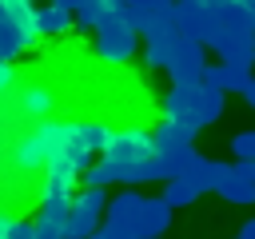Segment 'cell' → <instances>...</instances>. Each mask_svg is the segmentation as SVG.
Returning <instances> with one entry per match:
<instances>
[{
	"label": "cell",
	"mask_w": 255,
	"mask_h": 239,
	"mask_svg": "<svg viewBox=\"0 0 255 239\" xmlns=\"http://www.w3.org/2000/svg\"><path fill=\"white\" fill-rule=\"evenodd\" d=\"M88 187H143V183H159L167 179V163L155 151V139L147 127H120L108 135L100 163H92L80 175Z\"/></svg>",
	"instance_id": "cell-1"
},
{
	"label": "cell",
	"mask_w": 255,
	"mask_h": 239,
	"mask_svg": "<svg viewBox=\"0 0 255 239\" xmlns=\"http://www.w3.org/2000/svg\"><path fill=\"white\" fill-rule=\"evenodd\" d=\"M96 151L84 143L80 135V120H32V131L16 143L12 151V167L20 175H36L52 163H72L80 175L92 167Z\"/></svg>",
	"instance_id": "cell-2"
},
{
	"label": "cell",
	"mask_w": 255,
	"mask_h": 239,
	"mask_svg": "<svg viewBox=\"0 0 255 239\" xmlns=\"http://www.w3.org/2000/svg\"><path fill=\"white\" fill-rule=\"evenodd\" d=\"M227 92L223 88H207L203 80H191V84H171L167 88V96L159 100V112L167 116V120H179V123H187V127H207V123H215L219 116H223V100Z\"/></svg>",
	"instance_id": "cell-3"
},
{
	"label": "cell",
	"mask_w": 255,
	"mask_h": 239,
	"mask_svg": "<svg viewBox=\"0 0 255 239\" xmlns=\"http://www.w3.org/2000/svg\"><path fill=\"white\" fill-rule=\"evenodd\" d=\"M92 40H96V60L108 64V68H120L139 52V28L128 16H116V20L100 24L92 32Z\"/></svg>",
	"instance_id": "cell-4"
},
{
	"label": "cell",
	"mask_w": 255,
	"mask_h": 239,
	"mask_svg": "<svg viewBox=\"0 0 255 239\" xmlns=\"http://www.w3.org/2000/svg\"><path fill=\"white\" fill-rule=\"evenodd\" d=\"M171 16H175L179 36H183V40H195V44H203V48H211V40H215L219 28H223V16H219L215 8H207V4H199V0H175V4H171Z\"/></svg>",
	"instance_id": "cell-5"
},
{
	"label": "cell",
	"mask_w": 255,
	"mask_h": 239,
	"mask_svg": "<svg viewBox=\"0 0 255 239\" xmlns=\"http://www.w3.org/2000/svg\"><path fill=\"white\" fill-rule=\"evenodd\" d=\"M104 211H108V187H88L80 195H72V207H68V223H64V239H84L92 235L100 223H104Z\"/></svg>",
	"instance_id": "cell-6"
},
{
	"label": "cell",
	"mask_w": 255,
	"mask_h": 239,
	"mask_svg": "<svg viewBox=\"0 0 255 239\" xmlns=\"http://www.w3.org/2000/svg\"><path fill=\"white\" fill-rule=\"evenodd\" d=\"M203 64H207V48L195 44V40H179V48H175V56L163 72L171 76V84H191V80L203 76Z\"/></svg>",
	"instance_id": "cell-7"
},
{
	"label": "cell",
	"mask_w": 255,
	"mask_h": 239,
	"mask_svg": "<svg viewBox=\"0 0 255 239\" xmlns=\"http://www.w3.org/2000/svg\"><path fill=\"white\" fill-rule=\"evenodd\" d=\"M131 227H135L139 239H159V235L171 227V207H167V199H163V195H143L139 215H135Z\"/></svg>",
	"instance_id": "cell-8"
},
{
	"label": "cell",
	"mask_w": 255,
	"mask_h": 239,
	"mask_svg": "<svg viewBox=\"0 0 255 239\" xmlns=\"http://www.w3.org/2000/svg\"><path fill=\"white\" fill-rule=\"evenodd\" d=\"M68 207H72V199H40V211L32 215V223H36V239H64Z\"/></svg>",
	"instance_id": "cell-9"
},
{
	"label": "cell",
	"mask_w": 255,
	"mask_h": 239,
	"mask_svg": "<svg viewBox=\"0 0 255 239\" xmlns=\"http://www.w3.org/2000/svg\"><path fill=\"white\" fill-rule=\"evenodd\" d=\"M116 16H128V4L124 0H84L80 8H76V28L80 32H96L100 24H108V20H116ZM131 20V16H128Z\"/></svg>",
	"instance_id": "cell-10"
},
{
	"label": "cell",
	"mask_w": 255,
	"mask_h": 239,
	"mask_svg": "<svg viewBox=\"0 0 255 239\" xmlns=\"http://www.w3.org/2000/svg\"><path fill=\"white\" fill-rule=\"evenodd\" d=\"M36 28H40V36H48V40L68 36V32L76 28V12L64 8V4H56V0H44V4H36Z\"/></svg>",
	"instance_id": "cell-11"
},
{
	"label": "cell",
	"mask_w": 255,
	"mask_h": 239,
	"mask_svg": "<svg viewBox=\"0 0 255 239\" xmlns=\"http://www.w3.org/2000/svg\"><path fill=\"white\" fill-rule=\"evenodd\" d=\"M36 40H40L36 32H28L24 24H16V20L0 8V60H16V56H24Z\"/></svg>",
	"instance_id": "cell-12"
},
{
	"label": "cell",
	"mask_w": 255,
	"mask_h": 239,
	"mask_svg": "<svg viewBox=\"0 0 255 239\" xmlns=\"http://www.w3.org/2000/svg\"><path fill=\"white\" fill-rule=\"evenodd\" d=\"M80 183V171L72 163H52L44 167V183H40V199H72Z\"/></svg>",
	"instance_id": "cell-13"
},
{
	"label": "cell",
	"mask_w": 255,
	"mask_h": 239,
	"mask_svg": "<svg viewBox=\"0 0 255 239\" xmlns=\"http://www.w3.org/2000/svg\"><path fill=\"white\" fill-rule=\"evenodd\" d=\"M227 203H235V207H251L255 203V179L247 175V171H239V167H227V175L219 179V187H215Z\"/></svg>",
	"instance_id": "cell-14"
},
{
	"label": "cell",
	"mask_w": 255,
	"mask_h": 239,
	"mask_svg": "<svg viewBox=\"0 0 255 239\" xmlns=\"http://www.w3.org/2000/svg\"><path fill=\"white\" fill-rule=\"evenodd\" d=\"M151 139H155V151L163 155V151H175V147H183V143H195V127L163 116V120L151 127Z\"/></svg>",
	"instance_id": "cell-15"
},
{
	"label": "cell",
	"mask_w": 255,
	"mask_h": 239,
	"mask_svg": "<svg viewBox=\"0 0 255 239\" xmlns=\"http://www.w3.org/2000/svg\"><path fill=\"white\" fill-rule=\"evenodd\" d=\"M52 108H56V92H52L48 84H28V88H20V112H24L28 120H48Z\"/></svg>",
	"instance_id": "cell-16"
},
{
	"label": "cell",
	"mask_w": 255,
	"mask_h": 239,
	"mask_svg": "<svg viewBox=\"0 0 255 239\" xmlns=\"http://www.w3.org/2000/svg\"><path fill=\"white\" fill-rule=\"evenodd\" d=\"M139 203H143L139 187H124V191L108 195V211H104V219H124V223H135V215H139Z\"/></svg>",
	"instance_id": "cell-17"
},
{
	"label": "cell",
	"mask_w": 255,
	"mask_h": 239,
	"mask_svg": "<svg viewBox=\"0 0 255 239\" xmlns=\"http://www.w3.org/2000/svg\"><path fill=\"white\" fill-rule=\"evenodd\" d=\"M223 175H227V163H219V159H207V155H199V159L187 167V179H191L199 191H215Z\"/></svg>",
	"instance_id": "cell-18"
},
{
	"label": "cell",
	"mask_w": 255,
	"mask_h": 239,
	"mask_svg": "<svg viewBox=\"0 0 255 239\" xmlns=\"http://www.w3.org/2000/svg\"><path fill=\"white\" fill-rule=\"evenodd\" d=\"M199 195H203V191H199V187H195L187 175H171V179H163V199H167V207H171V211L191 207Z\"/></svg>",
	"instance_id": "cell-19"
},
{
	"label": "cell",
	"mask_w": 255,
	"mask_h": 239,
	"mask_svg": "<svg viewBox=\"0 0 255 239\" xmlns=\"http://www.w3.org/2000/svg\"><path fill=\"white\" fill-rule=\"evenodd\" d=\"M124 4H128V16H131V24H135V28H143L151 16L167 12L175 0H124Z\"/></svg>",
	"instance_id": "cell-20"
},
{
	"label": "cell",
	"mask_w": 255,
	"mask_h": 239,
	"mask_svg": "<svg viewBox=\"0 0 255 239\" xmlns=\"http://www.w3.org/2000/svg\"><path fill=\"white\" fill-rule=\"evenodd\" d=\"M199 159V151H195V143H183V147H175V151H163V163H167V179L171 175H187V167Z\"/></svg>",
	"instance_id": "cell-21"
},
{
	"label": "cell",
	"mask_w": 255,
	"mask_h": 239,
	"mask_svg": "<svg viewBox=\"0 0 255 239\" xmlns=\"http://www.w3.org/2000/svg\"><path fill=\"white\" fill-rule=\"evenodd\" d=\"M251 84V64H227L223 60V92H239Z\"/></svg>",
	"instance_id": "cell-22"
},
{
	"label": "cell",
	"mask_w": 255,
	"mask_h": 239,
	"mask_svg": "<svg viewBox=\"0 0 255 239\" xmlns=\"http://www.w3.org/2000/svg\"><path fill=\"white\" fill-rule=\"evenodd\" d=\"M80 135H84V143L100 155V151H104V143H108V135H112V127H108V123H100V120H84V123H80Z\"/></svg>",
	"instance_id": "cell-23"
},
{
	"label": "cell",
	"mask_w": 255,
	"mask_h": 239,
	"mask_svg": "<svg viewBox=\"0 0 255 239\" xmlns=\"http://www.w3.org/2000/svg\"><path fill=\"white\" fill-rule=\"evenodd\" d=\"M231 155L235 159H255V127H247L231 139Z\"/></svg>",
	"instance_id": "cell-24"
},
{
	"label": "cell",
	"mask_w": 255,
	"mask_h": 239,
	"mask_svg": "<svg viewBox=\"0 0 255 239\" xmlns=\"http://www.w3.org/2000/svg\"><path fill=\"white\" fill-rule=\"evenodd\" d=\"M100 235H104V239H139L135 227L124 223V219H104V223H100Z\"/></svg>",
	"instance_id": "cell-25"
},
{
	"label": "cell",
	"mask_w": 255,
	"mask_h": 239,
	"mask_svg": "<svg viewBox=\"0 0 255 239\" xmlns=\"http://www.w3.org/2000/svg\"><path fill=\"white\" fill-rule=\"evenodd\" d=\"M12 88H16V68H12V60H0V96Z\"/></svg>",
	"instance_id": "cell-26"
},
{
	"label": "cell",
	"mask_w": 255,
	"mask_h": 239,
	"mask_svg": "<svg viewBox=\"0 0 255 239\" xmlns=\"http://www.w3.org/2000/svg\"><path fill=\"white\" fill-rule=\"evenodd\" d=\"M12 239H36V223H32V219H16Z\"/></svg>",
	"instance_id": "cell-27"
},
{
	"label": "cell",
	"mask_w": 255,
	"mask_h": 239,
	"mask_svg": "<svg viewBox=\"0 0 255 239\" xmlns=\"http://www.w3.org/2000/svg\"><path fill=\"white\" fill-rule=\"evenodd\" d=\"M199 4H207V8H215L219 16H227V12L235 8V0H199Z\"/></svg>",
	"instance_id": "cell-28"
},
{
	"label": "cell",
	"mask_w": 255,
	"mask_h": 239,
	"mask_svg": "<svg viewBox=\"0 0 255 239\" xmlns=\"http://www.w3.org/2000/svg\"><path fill=\"white\" fill-rule=\"evenodd\" d=\"M12 227H16V219L8 211H0V239H12Z\"/></svg>",
	"instance_id": "cell-29"
},
{
	"label": "cell",
	"mask_w": 255,
	"mask_h": 239,
	"mask_svg": "<svg viewBox=\"0 0 255 239\" xmlns=\"http://www.w3.org/2000/svg\"><path fill=\"white\" fill-rule=\"evenodd\" d=\"M239 239H255V215H251V219L239 227Z\"/></svg>",
	"instance_id": "cell-30"
},
{
	"label": "cell",
	"mask_w": 255,
	"mask_h": 239,
	"mask_svg": "<svg viewBox=\"0 0 255 239\" xmlns=\"http://www.w3.org/2000/svg\"><path fill=\"white\" fill-rule=\"evenodd\" d=\"M243 100H247V108H255V76H251V84L243 88Z\"/></svg>",
	"instance_id": "cell-31"
},
{
	"label": "cell",
	"mask_w": 255,
	"mask_h": 239,
	"mask_svg": "<svg viewBox=\"0 0 255 239\" xmlns=\"http://www.w3.org/2000/svg\"><path fill=\"white\" fill-rule=\"evenodd\" d=\"M235 167H239V171H247V175H251V179H255V159H239V163H235Z\"/></svg>",
	"instance_id": "cell-32"
},
{
	"label": "cell",
	"mask_w": 255,
	"mask_h": 239,
	"mask_svg": "<svg viewBox=\"0 0 255 239\" xmlns=\"http://www.w3.org/2000/svg\"><path fill=\"white\" fill-rule=\"evenodd\" d=\"M56 4H64V8H72V12H76V8L84 4V0H56Z\"/></svg>",
	"instance_id": "cell-33"
},
{
	"label": "cell",
	"mask_w": 255,
	"mask_h": 239,
	"mask_svg": "<svg viewBox=\"0 0 255 239\" xmlns=\"http://www.w3.org/2000/svg\"><path fill=\"white\" fill-rule=\"evenodd\" d=\"M84 239H104V235H100V227H96V231H92V235H84Z\"/></svg>",
	"instance_id": "cell-34"
},
{
	"label": "cell",
	"mask_w": 255,
	"mask_h": 239,
	"mask_svg": "<svg viewBox=\"0 0 255 239\" xmlns=\"http://www.w3.org/2000/svg\"><path fill=\"white\" fill-rule=\"evenodd\" d=\"M28 4H44V0H28Z\"/></svg>",
	"instance_id": "cell-35"
},
{
	"label": "cell",
	"mask_w": 255,
	"mask_h": 239,
	"mask_svg": "<svg viewBox=\"0 0 255 239\" xmlns=\"http://www.w3.org/2000/svg\"><path fill=\"white\" fill-rule=\"evenodd\" d=\"M0 4H4V0H0Z\"/></svg>",
	"instance_id": "cell-36"
},
{
	"label": "cell",
	"mask_w": 255,
	"mask_h": 239,
	"mask_svg": "<svg viewBox=\"0 0 255 239\" xmlns=\"http://www.w3.org/2000/svg\"><path fill=\"white\" fill-rule=\"evenodd\" d=\"M235 239H239V235H235Z\"/></svg>",
	"instance_id": "cell-37"
}]
</instances>
